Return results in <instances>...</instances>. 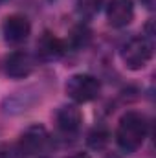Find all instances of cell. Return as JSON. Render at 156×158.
<instances>
[{
    "label": "cell",
    "mask_w": 156,
    "mask_h": 158,
    "mask_svg": "<svg viewBox=\"0 0 156 158\" xmlns=\"http://www.w3.org/2000/svg\"><path fill=\"white\" fill-rule=\"evenodd\" d=\"M147 136H149V119L142 112L129 110L119 118L116 129V143L121 151L136 153L143 145Z\"/></svg>",
    "instance_id": "6da1fadb"
},
{
    "label": "cell",
    "mask_w": 156,
    "mask_h": 158,
    "mask_svg": "<svg viewBox=\"0 0 156 158\" xmlns=\"http://www.w3.org/2000/svg\"><path fill=\"white\" fill-rule=\"evenodd\" d=\"M55 140L44 125H30L20 134L15 153L17 158H51Z\"/></svg>",
    "instance_id": "7a4b0ae2"
},
{
    "label": "cell",
    "mask_w": 156,
    "mask_h": 158,
    "mask_svg": "<svg viewBox=\"0 0 156 158\" xmlns=\"http://www.w3.org/2000/svg\"><path fill=\"white\" fill-rule=\"evenodd\" d=\"M153 50H154V40L147 39L143 35H134L123 42L119 55L123 64L129 70H142L153 59Z\"/></svg>",
    "instance_id": "3957f363"
},
{
    "label": "cell",
    "mask_w": 156,
    "mask_h": 158,
    "mask_svg": "<svg viewBox=\"0 0 156 158\" xmlns=\"http://www.w3.org/2000/svg\"><path fill=\"white\" fill-rule=\"evenodd\" d=\"M66 96L74 103H90L101 92V81L92 74H74L64 85Z\"/></svg>",
    "instance_id": "277c9868"
},
{
    "label": "cell",
    "mask_w": 156,
    "mask_h": 158,
    "mask_svg": "<svg viewBox=\"0 0 156 158\" xmlns=\"http://www.w3.org/2000/svg\"><path fill=\"white\" fill-rule=\"evenodd\" d=\"M37 66L35 53H30L26 50H15L4 59V72L11 79H26L33 74Z\"/></svg>",
    "instance_id": "5b68a950"
},
{
    "label": "cell",
    "mask_w": 156,
    "mask_h": 158,
    "mask_svg": "<svg viewBox=\"0 0 156 158\" xmlns=\"http://www.w3.org/2000/svg\"><path fill=\"white\" fill-rule=\"evenodd\" d=\"M2 35H4V40L7 44L20 46L31 35V22L28 20V17H24L20 13H13V15L4 19Z\"/></svg>",
    "instance_id": "8992f818"
},
{
    "label": "cell",
    "mask_w": 156,
    "mask_h": 158,
    "mask_svg": "<svg viewBox=\"0 0 156 158\" xmlns=\"http://www.w3.org/2000/svg\"><path fill=\"white\" fill-rule=\"evenodd\" d=\"M55 127L61 136L74 138L77 136L83 125V112L79 110L77 105H63L55 112Z\"/></svg>",
    "instance_id": "52a82bcc"
},
{
    "label": "cell",
    "mask_w": 156,
    "mask_h": 158,
    "mask_svg": "<svg viewBox=\"0 0 156 158\" xmlns=\"http://www.w3.org/2000/svg\"><path fill=\"white\" fill-rule=\"evenodd\" d=\"M66 42L59 39L57 35H53L51 31H44L37 40L35 46V57L37 61H59L64 53H66Z\"/></svg>",
    "instance_id": "ba28073f"
},
{
    "label": "cell",
    "mask_w": 156,
    "mask_h": 158,
    "mask_svg": "<svg viewBox=\"0 0 156 158\" xmlns=\"http://www.w3.org/2000/svg\"><path fill=\"white\" fill-rule=\"evenodd\" d=\"M134 19V2L132 0H109L107 4V20L112 28H125Z\"/></svg>",
    "instance_id": "9c48e42d"
},
{
    "label": "cell",
    "mask_w": 156,
    "mask_h": 158,
    "mask_svg": "<svg viewBox=\"0 0 156 158\" xmlns=\"http://www.w3.org/2000/svg\"><path fill=\"white\" fill-rule=\"evenodd\" d=\"M92 39V31L88 26L84 24H79V26H74L68 33V39L64 40L66 42V50L72 48V50H83L88 46V42Z\"/></svg>",
    "instance_id": "30bf717a"
},
{
    "label": "cell",
    "mask_w": 156,
    "mask_h": 158,
    "mask_svg": "<svg viewBox=\"0 0 156 158\" xmlns=\"http://www.w3.org/2000/svg\"><path fill=\"white\" fill-rule=\"evenodd\" d=\"M109 140H110V134H109V131H107L105 127H96V129H92V131L88 132V138H86L88 145H90L92 149H96V151L105 149L107 143H109Z\"/></svg>",
    "instance_id": "8fae6325"
},
{
    "label": "cell",
    "mask_w": 156,
    "mask_h": 158,
    "mask_svg": "<svg viewBox=\"0 0 156 158\" xmlns=\"http://www.w3.org/2000/svg\"><path fill=\"white\" fill-rule=\"evenodd\" d=\"M76 2H77L79 13L83 17H86V19H92V17H96L99 13L105 0H76Z\"/></svg>",
    "instance_id": "7c38bea8"
},
{
    "label": "cell",
    "mask_w": 156,
    "mask_h": 158,
    "mask_svg": "<svg viewBox=\"0 0 156 158\" xmlns=\"http://www.w3.org/2000/svg\"><path fill=\"white\" fill-rule=\"evenodd\" d=\"M0 158H17V153L7 145H0Z\"/></svg>",
    "instance_id": "4fadbf2b"
},
{
    "label": "cell",
    "mask_w": 156,
    "mask_h": 158,
    "mask_svg": "<svg viewBox=\"0 0 156 158\" xmlns=\"http://www.w3.org/2000/svg\"><path fill=\"white\" fill-rule=\"evenodd\" d=\"M142 2V6H145L149 11H153L154 9V4H156V0H140Z\"/></svg>",
    "instance_id": "5bb4252c"
},
{
    "label": "cell",
    "mask_w": 156,
    "mask_h": 158,
    "mask_svg": "<svg viewBox=\"0 0 156 158\" xmlns=\"http://www.w3.org/2000/svg\"><path fill=\"white\" fill-rule=\"evenodd\" d=\"M66 158H90L88 153H74V155H68Z\"/></svg>",
    "instance_id": "9a60e30c"
},
{
    "label": "cell",
    "mask_w": 156,
    "mask_h": 158,
    "mask_svg": "<svg viewBox=\"0 0 156 158\" xmlns=\"http://www.w3.org/2000/svg\"><path fill=\"white\" fill-rule=\"evenodd\" d=\"M2 2H4V0H0V4H2Z\"/></svg>",
    "instance_id": "2e32d148"
}]
</instances>
